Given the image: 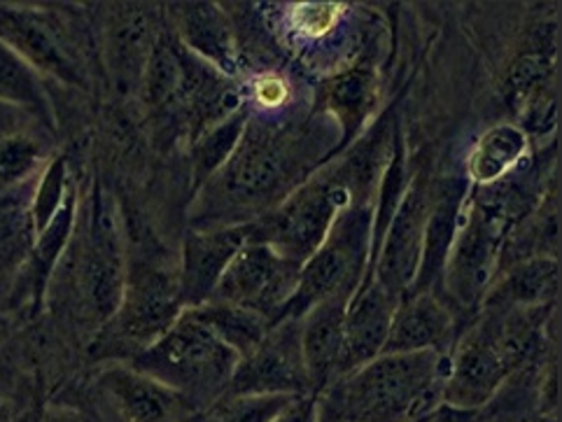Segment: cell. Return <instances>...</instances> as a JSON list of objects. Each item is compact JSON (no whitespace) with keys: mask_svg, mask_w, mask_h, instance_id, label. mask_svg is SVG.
Returning <instances> with one entry per match:
<instances>
[{"mask_svg":"<svg viewBox=\"0 0 562 422\" xmlns=\"http://www.w3.org/2000/svg\"><path fill=\"white\" fill-rule=\"evenodd\" d=\"M441 351L379 355L317 395L321 422H416L443 403Z\"/></svg>","mask_w":562,"mask_h":422,"instance_id":"6da1fadb","label":"cell"},{"mask_svg":"<svg viewBox=\"0 0 562 422\" xmlns=\"http://www.w3.org/2000/svg\"><path fill=\"white\" fill-rule=\"evenodd\" d=\"M383 122H379V132L360 140L358 150L339 167L313 178L283 198L273 213L257 219L250 241L273 248L280 256L302 269L323 246L336 217L352 206L355 192L371 182L379 145L383 142Z\"/></svg>","mask_w":562,"mask_h":422,"instance_id":"7a4b0ae2","label":"cell"},{"mask_svg":"<svg viewBox=\"0 0 562 422\" xmlns=\"http://www.w3.org/2000/svg\"><path fill=\"white\" fill-rule=\"evenodd\" d=\"M240 357L187 310L128 364L178 392L194 411L227 392Z\"/></svg>","mask_w":562,"mask_h":422,"instance_id":"3957f363","label":"cell"},{"mask_svg":"<svg viewBox=\"0 0 562 422\" xmlns=\"http://www.w3.org/2000/svg\"><path fill=\"white\" fill-rule=\"evenodd\" d=\"M180 313L178 273L153 262H136L126 269L122 301L99 327L89 353L99 362L128 364L166 334Z\"/></svg>","mask_w":562,"mask_h":422,"instance_id":"277c9868","label":"cell"},{"mask_svg":"<svg viewBox=\"0 0 562 422\" xmlns=\"http://www.w3.org/2000/svg\"><path fill=\"white\" fill-rule=\"evenodd\" d=\"M371 225L373 208L367 204H352L336 217L323 246L299 271L294 295L280 310L278 320H302L317 304L334 297H352L369 266Z\"/></svg>","mask_w":562,"mask_h":422,"instance_id":"5b68a950","label":"cell"},{"mask_svg":"<svg viewBox=\"0 0 562 422\" xmlns=\"http://www.w3.org/2000/svg\"><path fill=\"white\" fill-rule=\"evenodd\" d=\"M294 148V140L285 132L248 119L232 157L205 182L213 185L209 196L227 210L257 208L283 198L296 178Z\"/></svg>","mask_w":562,"mask_h":422,"instance_id":"8992f818","label":"cell"},{"mask_svg":"<svg viewBox=\"0 0 562 422\" xmlns=\"http://www.w3.org/2000/svg\"><path fill=\"white\" fill-rule=\"evenodd\" d=\"M296 264L265 243L248 241L234 256L209 301L232 304L267 316L276 324L299 283Z\"/></svg>","mask_w":562,"mask_h":422,"instance_id":"52a82bcc","label":"cell"},{"mask_svg":"<svg viewBox=\"0 0 562 422\" xmlns=\"http://www.w3.org/2000/svg\"><path fill=\"white\" fill-rule=\"evenodd\" d=\"M227 395H313L299 320H278L271 327L267 339L238 362Z\"/></svg>","mask_w":562,"mask_h":422,"instance_id":"ba28073f","label":"cell"},{"mask_svg":"<svg viewBox=\"0 0 562 422\" xmlns=\"http://www.w3.org/2000/svg\"><path fill=\"white\" fill-rule=\"evenodd\" d=\"M429 196L432 192L427 190L425 182L416 180V185L404 194L395 217H392L376 260L367 269L392 301H400L416 281Z\"/></svg>","mask_w":562,"mask_h":422,"instance_id":"9c48e42d","label":"cell"},{"mask_svg":"<svg viewBox=\"0 0 562 422\" xmlns=\"http://www.w3.org/2000/svg\"><path fill=\"white\" fill-rule=\"evenodd\" d=\"M97 395L112 422H184L194 409L131 364L110 362L97 376Z\"/></svg>","mask_w":562,"mask_h":422,"instance_id":"30bf717a","label":"cell"},{"mask_svg":"<svg viewBox=\"0 0 562 422\" xmlns=\"http://www.w3.org/2000/svg\"><path fill=\"white\" fill-rule=\"evenodd\" d=\"M0 43L37 72L68 84L82 82L80 66L68 52L59 26L43 12L0 3Z\"/></svg>","mask_w":562,"mask_h":422,"instance_id":"8fae6325","label":"cell"},{"mask_svg":"<svg viewBox=\"0 0 562 422\" xmlns=\"http://www.w3.org/2000/svg\"><path fill=\"white\" fill-rule=\"evenodd\" d=\"M252 229L255 223H246L187 233L178 271L182 310L201 306L213 297L224 271L252 238Z\"/></svg>","mask_w":562,"mask_h":422,"instance_id":"7c38bea8","label":"cell"},{"mask_svg":"<svg viewBox=\"0 0 562 422\" xmlns=\"http://www.w3.org/2000/svg\"><path fill=\"white\" fill-rule=\"evenodd\" d=\"M395 306L397 301L385 295L383 287L371 278V273H364L362 283L352 292L346 306L344 343L334 380L360 369L383 353Z\"/></svg>","mask_w":562,"mask_h":422,"instance_id":"4fadbf2b","label":"cell"},{"mask_svg":"<svg viewBox=\"0 0 562 422\" xmlns=\"http://www.w3.org/2000/svg\"><path fill=\"white\" fill-rule=\"evenodd\" d=\"M453 316L432 292H406L392 313L381 355L441 351L451 341Z\"/></svg>","mask_w":562,"mask_h":422,"instance_id":"5bb4252c","label":"cell"},{"mask_svg":"<svg viewBox=\"0 0 562 422\" xmlns=\"http://www.w3.org/2000/svg\"><path fill=\"white\" fill-rule=\"evenodd\" d=\"M464 198L467 187L460 180L443 182V185L429 196L420 264L416 281L408 292H432L437 281L443 278V266L460 227V210L464 206Z\"/></svg>","mask_w":562,"mask_h":422,"instance_id":"9a60e30c","label":"cell"},{"mask_svg":"<svg viewBox=\"0 0 562 422\" xmlns=\"http://www.w3.org/2000/svg\"><path fill=\"white\" fill-rule=\"evenodd\" d=\"M348 297H334L313 306L299 320L302 324V353L313 395H321L334 380L344 343V318Z\"/></svg>","mask_w":562,"mask_h":422,"instance_id":"2e32d148","label":"cell"},{"mask_svg":"<svg viewBox=\"0 0 562 422\" xmlns=\"http://www.w3.org/2000/svg\"><path fill=\"white\" fill-rule=\"evenodd\" d=\"M75 215H78V196H75V190L70 187L59 213H56L52 223L35 236L29 262L24 264L16 283L12 285V297L26 295L33 301L35 310L41 308L52 275L56 273L59 260L64 256L68 243L72 241Z\"/></svg>","mask_w":562,"mask_h":422,"instance_id":"e0dca14e","label":"cell"},{"mask_svg":"<svg viewBox=\"0 0 562 422\" xmlns=\"http://www.w3.org/2000/svg\"><path fill=\"white\" fill-rule=\"evenodd\" d=\"M555 256H530L507 266L502 278L483 295V308H544L558 295Z\"/></svg>","mask_w":562,"mask_h":422,"instance_id":"ac0fdd59","label":"cell"},{"mask_svg":"<svg viewBox=\"0 0 562 422\" xmlns=\"http://www.w3.org/2000/svg\"><path fill=\"white\" fill-rule=\"evenodd\" d=\"M178 10V38L190 49L194 57L205 64L227 70V76H234V35L227 24V16L220 12L213 3H187L176 5Z\"/></svg>","mask_w":562,"mask_h":422,"instance_id":"d6986e66","label":"cell"},{"mask_svg":"<svg viewBox=\"0 0 562 422\" xmlns=\"http://www.w3.org/2000/svg\"><path fill=\"white\" fill-rule=\"evenodd\" d=\"M321 101L325 110L336 117L344 128L341 145L350 142L358 128L369 117L376 103V76L369 68H350L331 76L321 87Z\"/></svg>","mask_w":562,"mask_h":422,"instance_id":"ffe728a7","label":"cell"},{"mask_svg":"<svg viewBox=\"0 0 562 422\" xmlns=\"http://www.w3.org/2000/svg\"><path fill=\"white\" fill-rule=\"evenodd\" d=\"M187 313L196 318L213 337H217L224 345L234 351L240 360L248 357L255 347L267 339L271 332V320L255 310L220 304V301H205L194 308H184Z\"/></svg>","mask_w":562,"mask_h":422,"instance_id":"44dd1931","label":"cell"},{"mask_svg":"<svg viewBox=\"0 0 562 422\" xmlns=\"http://www.w3.org/2000/svg\"><path fill=\"white\" fill-rule=\"evenodd\" d=\"M528 152V134L518 126L502 124L485 134L470 157V178L479 187H491L507 175Z\"/></svg>","mask_w":562,"mask_h":422,"instance_id":"7402d4cb","label":"cell"},{"mask_svg":"<svg viewBox=\"0 0 562 422\" xmlns=\"http://www.w3.org/2000/svg\"><path fill=\"white\" fill-rule=\"evenodd\" d=\"M0 103L31 110V113H37L41 117L49 115L41 72L31 68L3 43H0Z\"/></svg>","mask_w":562,"mask_h":422,"instance_id":"603a6c76","label":"cell"},{"mask_svg":"<svg viewBox=\"0 0 562 422\" xmlns=\"http://www.w3.org/2000/svg\"><path fill=\"white\" fill-rule=\"evenodd\" d=\"M35 227L29 206H0V287L16 283L35 243Z\"/></svg>","mask_w":562,"mask_h":422,"instance_id":"cb8c5ba5","label":"cell"},{"mask_svg":"<svg viewBox=\"0 0 562 422\" xmlns=\"http://www.w3.org/2000/svg\"><path fill=\"white\" fill-rule=\"evenodd\" d=\"M290 395H227L209 407L192 411L184 422H271L288 403Z\"/></svg>","mask_w":562,"mask_h":422,"instance_id":"d4e9b609","label":"cell"},{"mask_svg":"<svg viewBox=\"0 0 562 422\" xmlns=\"http://www.w3.org/2000/svg\"><path fill=\"white\" fill-rule=\"evenodd\" d=\"M248 119L250 115L238 110V113H234L232 117L211 128V132L203 134L196 142H192L194 145L192 148L194 187H203L205 182H209L224 167V161L232 157L243 132H246Z\"/></svg>","mask_w":562,"mask_h":422,"instance_id":"484cf974","label":"cell"},{"mask_svg":"<svg viewBox=\"0 0 562 422\" xmlns=\"http://www.w3.org/2000/svg\"><path fill=\"white\" fill-rule=\"evenodd\" d=\"M68 190H70V185H68L66 159L56 157L47 163L45 171L41 173V180H37V185L31 196V204H29L35 233H41L52 223L54 215L59 213Z\"/></svg>","mask_w":562,"mask_h":422,"instance_id":"4316f807","label":"cell"},{"mask_svg":"<svg viewBox=\"0 0 562 422\" xmlns=\"http://www.w3.org/2000/svg\"><path fill=\"white\" fill-rule=\"evenodd\" d=\"M45 155L41 142L26 134L0 136V185H22L37 169H43Z\"/></svg>","mask_w":562,"mask_h":422,"instance_id":"83f0119b","label":"cell"},{"mask_svg":"<svg viewBox=\"0 0 562 422\" xmlns=\"http://www.w3.org/2000/svg\"><path fill=\"white\" fill-rule=\"evenodd\" d=\"M344 5L336 3H302L292 8V28L302 33L304 38H323V35L331 33L339 20Z\"/></svg>","mask_w":562,"mask_h":422,"instance_id":"f1b7e54d","label":"cell"},{"mask_svg":"<svg viewBox=\"0 0 562 422\" xmlns=\"http://www.w3.org/2000/svg\"><path fill=\"white\" fill-rule=\"evenodd\" d=\"M252 96L261 107H280L288 101L290 89L280 76H259L252 84Z\"/></svg>","mask_w":562,"mask_h":422,"instance_id":"f546056e","label":"cell"},{"mask_svg":"<svg viewBox=\"0 0 562 422\" xmlns=\"http://www.w3.org/2000/svg\"><path fill=\"white\" fill-rule=\"evenodd\" d=\"M271 422H321V413H317V395H304L292 399Z\"/></svg>","mask_w":562,"mask_h":422,"instance_id":"4dcf8cb0","label":"cell"},{"mask_svg":"<svg viewBox=\"0 0 562 422\" xmlns=\"http://www.w3.org/2000/svg\"><path fill=\"white\" fill-rule=\"evenodd\" d=\"M33 422H103L99 415L89 413L87 409L72 407V403H52L45 407Z\"/></svg>","mask_w":562,"mask_h":422,"instance_id":"1f68e13d","label":"cell"},{"mask_svg":"<svg viewBox=\"0 0 562 422\" xmlns=\"http://www.w3.org/2000/svg\"><path fill=\"white\" fill-rule=\"evenodd\" d=\"M476 411H467V409H456L448 407V403H439L435 411H429L427 415L418 418L416 422H474Z\"/></svg>","mask_w":562,"mask_h":422,"instance_id":"d6a6232c","label":"cell"},{"mask_svg":"<svg viewBox=\"0 0 562 422\" xmlns=\"http://www.w3.org/2000/svg\"><path fill=\"white\" fill-rule=\"evenodd\" d=\"M530 422H558V415H541V418H535Z\"/></svg>","mask_w":562,"mask_h":422,"instance_id":"836d02e7","label":"cell"},{"mask_svg":"<svg viewBox=\"0 0 562 422\" xmlns=\"http://www.w3.org/2000/svg\"><path fill=\"white\" fill-rule=\"evenodd\" d=\"M10 422H33V418H31V415H16V418H12Z\"/></svg>","mask_w":562,"mask_h":422,"instance_id":"e575fe53","label":"cell"}]
</instances>
